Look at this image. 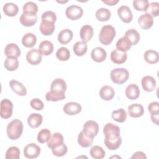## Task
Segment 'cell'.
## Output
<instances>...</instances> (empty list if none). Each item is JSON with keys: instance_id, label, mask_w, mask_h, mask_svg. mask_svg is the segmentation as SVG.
<instances>
[{"instance_id": "6da1fadb", "label": "cell", "mask_w": 159, "mask_h": 159, "mask_svg": "<svg viewBox=\"0 0 159 159\" xmlns=\"http://www.w3.org/2000/svg\"><path fill=\"white\" fill-rule=\"evenodd\" d=\"M23 123L19 119H14L11 121L7 126V135L8 137L15 140L18 139L22 135L23 132Z\"/></svg>"}, {"instance_id": "7a4b0ae2", "label": "cell", "mask_w": 159, "mask_h": 159, "mask_svg": "<svg viewBox=\"0 0 159 159\" xmlns=\"http://www.w3.org/2000/svg\"><path fill=\"white\" fill-rule=\"evenodd\" d=\"M116 34V30L112 25H105L101 29L99 34V40L102 44L108 45L113 41Z\"/></svg>"}, {"instance_id": "3957f363", "label": "cell", "mask_w": 159, "mask_h": 159, "mask_svg": "<svg viewBox=\"0 0 159 159\" xmlns=\"http://www.w3.org/2000/svg\"><path fill=\"white\" fill-rule=\"evenodd\" d=\"M110 77L113 83L117 84H122L128 80L129 73L125 68H117L111 71Z\"/></svg>"}, {"instance_id": "277c9868", "label": "cell", "mask_w": 159, "mask_h": 159, "mask_svg": "<svg viewBox=\"0 0 159 159\" xmlns=\"http://www.w3.org/2000/svg\"><path fill=\"white\" fill-rule=\"evenodd\" d=\"M120 128L112 123H107L103 128L105 139H115L120 137Z\"/></svg>"}, {"instance_id": "5b68a950", "label": "cell", "mask_w": 159, "mask_h": 159, "mask_svg": "<svg viewBox=\"0 0 159 159\" xmlns=\"http://www.w3.org/2000/svg\"><path fill=\"white\" fill-rule=\"evenodd\" d=\"M13 104L8 99L1 100L0 103V116L2 118L7 119L10 118L12 115Z\"/></svg>"}, {"instance_id": "8992f818", "label": "cell", "mask_w": 159, "mask_h": 159, "mask_svg": "<svg viewBox=\"0 0 159 159\" xmlns=\"http://www.w3.org/2000/svg\"><path fill=\"white\" fill-rule=\"evenodd\" d=\"M83 131L88 137L94 139L99 132L98 124L92 120H88L83 125Z\"/></svg>"}, {"instance_id": "52a82bcc", "label": "cell", "mask_w": 159, "mask_h": 159, "mask_svg": "<svg viewBox=\"0 0 159 159\" xmlns=\"http://www.w3.org/2000/svg\"><path fill=\"white\" fill-rule=\"evenodd\" d=\"M83 9L76 5H71L66 9L65 15L70 20H78L83 16Z\"/></svg>"}, {"instance_id": "ba28073f", "label": "cell", "mask_w": 159, "mask_h": 159, "mask_svg": "<svg viewBox=\"0 0 159 159\" xmlns=\"http://www.w3.org/2000/svg\"><path fill=\"white\" fill-rule=\"evenodd\" d=\"M40 150V148L39 145L35 143H30L24 148V155L27 158H35L39 156Z\"/></svg>"}, {"instance_id": "9c48e42d", "label": "cell", "mask_w": 159, "mask_h": 159, "mask_svg": "<svg viewBox=\"0 0 159 159\" xmlns=\"http://www.w3.org/2000/svg\"><path fill=\"white\" fill-rule=\"evenodd\" d=\"M26 60L32 65L39 64L42 60V55L37 48H32L29 50L26 54Z\"/></svg>"}, {"instance_id": "30bf717a", "label": "cell", "mask_w": 159, "mask_h": 159, "mask_svg": "<svg viewBox=\"0 0 159 159\" xmlns=\"http://www.w3.org/2000/svg\"><path fill=\"white\" fill-rule=\"evenodd\" d=\"M117 15L120 20L126 24L130 22L133 19V15L130 9L125 5H122L118 8Z\"/></svg>"}, {"instance_id": "8fae6325", "label": "cell", "mask_w": 159, "mask_h": 159, "mask_svg": "<svg viewBox=\"0 0 159 159\" xmlns=\"http://www.w3.org/2000/svg\"><path fill=\"white\" fill-rule=\"evenodd\" d=\"M81 106L76 102H69L66 103L63 107V112L69 116L78 114L81 111Z\"/></svg>"}, {"instance_id": "7c38bea8", "label": "cell", "mask_w": 159, "mask_h": 159, "mask_svg": "<svg viewBox=\"0 0 159 159\" xmlns=\"http://www.w3.org/2000/svg\"><path fill=\"white\" fill-rule=\"evenodd\" d=\"M127 54L126 52L120 51L117 49L113 50L111 53V60L116 64H122L126 61Z\"/></svg>"}, {"instance_id": "4fadbf2b", "label": "cell", "mask_w": 159, "mask_h": 159, "mask_svg": "<svg viewBox=\"0 0 159 159\" xmlns=\"http://www.w3.org/2000/svg\"><path fill=\"white\" fill-rule=\"evenodd\" d=\"M141 84L143 89L147 92L153 91L157 86L156 81L152 76L147 75L142 78L141 80Z\"/></svg>"}, {"instance_id": "5bb4252c", "label": "cell", "mask_w": 159, "mask_h": 159, "mask_svg": "<svg viewBox=\"0 0 159 159\" xmlns=\"http://www.w3.org/2000/svg\"><path fill=\"white\" fill-rule=\"evenodd\" d=\"M138 24L142 29H149L153 24V17L147 13L142 14L138 19Z\"/></svg>"}, {"instance_id": "9a60e30c", "label": "cell", "mask_w": 159, "mask_h": 159, "mask_svg": "<svg viewBox=\"0 0 159 159\" xmlns=\"http://www.w3.org/2000/svg\"><path fill=\"white\" fill-rule=\"evenodd\" d=\"M91 57L94 61L101 63L106 60L107 57V53L104 48L98 47L93 49L91 53Z\"/></svg>"}, {"instance_id": "2e32d148", "label": "cell", "mask_w": 159, "mask_h": 159, "mask_svg": "<svg viewBox=\"0 0 159 159\" xmlns=\"http://www.w3.org/2000/svg\"><path fill=\"white\" fill-rule=\"evenodd\" d=\"M9 86L15 93L20 96H24L27 94L26 88L22 83L16 80H12L9 81Z\"/></svg>"}, {"instance_id": "e0dca14e", "label": "cell", "mask_w": 159, "mask_h": 159, "mask_svg": "<svg viewBox=\"0 0 159 159\" xmlns=\"http://www.w3.org/2000/svg\"><path fill=\"white\" fill-rule=\"evenodd\" d=\"M4 53L7 57L17 58L20 55L21 52L17 44L10 43L6 46L4 48Z\"/></svg>"}, {"instance_id": "ac0fdd59", "label": "cell", "mask_w": 159, "mask_h": 159, "mask_svg": "<svg viewBox=\"0 0 159 159\" xmlns=\"http://www.w3.org/2000/svg\"><path fill=\"white\" fill-rule=\"evenodd\" d=\"M125 94L126 97L130 100L137 99L140 96L139 88L135 84H130L125 88Z\"/></svg>"}, {"instance_id": "d6986e66", "label": "cell", "mask_w": 159, "mask_h": 159, "mask_svg": "<svg viewBox=\"0 0 159 159\" xmlns=\"http://www.w3.org/2000/svg\"><path fill=\"white\" fill-rule=\"evenodd\" d=\"M94 34L93 28L89 25H83L80 31V38L82 41L86 43L89 42L93 37Z\"/></svg>"}, {"instance_id": "ffe728a7", "label": "cell", "mask_w": 159, "mask_h": 159, "mask_svg": "<svg viewBox=\"0 0 159 159\" xmlns=\"http://www.w3.org/2000/svg\"><path fill=\"white\" fill-rule=\"evenodd\" d=\"M99 96L104 101L111 100L115 95V91L112 87L109 85L103 86L99 90Z\"/></svg>"}, {"instance_id": "44dd1931", "label": "cell", "mask_w": 159, "mask_h": 159, "mask_svg": "<svg viewBox=\"0 0 159 159\" xmlns=\"http://www.w3.org/2000/svg\"><path fill=\"white\" fill-rule=\"evenodd\" d=\"M128 114L132 117H139L144 114V109L142 105L140 104H132L130 105L128 108Z\"/></svg>"}, {"instance_id": "7402d4cb", "label": "cell", "mask_w": 159, "mask_h": 159, "mask_svg": "<svg viewBox=\"0 0 159 159\" xmlns=\"http://www.w3.org/2000/svg\"><path fill=\"white\" fill-rule=\"evenodd\" d=\"M73 33L69 29H65L61 30L58 35V41L63 45L69 43L73 39Z\"/></svg>"}, {"instance_id": "603a6c76", "label": "cell", "mask_w": 159, "mask_h": 159, "mask_svg": "<svg viewBox=\"0 0 159 159\" xmlns=\"http://www.w3.org/2000/svg\"><path fill=\"white\" fill-rule=\"evenodd\" d=\"M55 23L49 21H43L42 20L40 24V32L45 36L52 35L55 30Z\"/></svg>"}, {"instance_id": "cb8c5ba5", "label": "cell", "mask_w": 159, "mask_h": 159, "mask_svg": "<svg viewBox=\"0 0 159 159\" xmlns=\"http://www.w3.org/2000/svg\"><path fill=\"white\" fill-rule=\"evenodd\" d=\"M43 117L38 113H32L30 114L27 119L28 125L33 129L39 127L42 123Z\"/></svg>"}, {"instance_id": "d4e9b609", "label": "cell", "mask_w": 159, "mask_h": 159, "mask_svg": "<svg viewBox=\"0 0 159 159\" xmlns=\"http://www.w3.org/2000/svg\"><path fill=\"white\" fill-rule=\"evenodd\" d=\"M63 142H64V139L61 134L59 132H55L51 136L50 139L47 142V146L48 148L52 149L64 143Z\"/></svg>"}, {"instance_id": "484cf974", "label": "cell", "mask_w": 159, "mask_h": 159, "mask_svg": "<svg viewBox=\"0 0 159 159\" xmlns=\"http://www.w3.org/2000/svg\"><path fill=\"white\" fill-rule=\"evenodd\" d=\"M38 17L37 16L27 15L22 13L20 17L19 20L20 24L25 27H32L37 22Z\"/></svg>"}, {"instance_id": "4316f807", "label": "cell", "mask_w": 159, "mask_h": 159, "mask_svg": "<svg viewBox=\"0 0 159 159\" xmlns=\"http://www.w3.org/2000/svg\"><path fill=\"white\" fill-rule=\"evenodd\" d=\"M53 45L48 40H43L40 42L39 46V50L42 55L45 56L50 55L53 51Z\"/></svg>"}, {"instance_id": "83f0119b", "label": "cell", "mask_w": 159, "mask_h": 159, "mask_svg": "<svg viewBox=\"0 0 159 159\" xmlns=\"http://www.w3.org/2000/svg\"><path fill=\"white\" fill-rule=\"evenodd\" d=\"M3 12L7 16L14 17L16 16L19 12V7L17 5L13 2H7L3 6Z\"/></svg>"}, {"instance_id": "f1b7e54d", "label": "cell", "mask_w": 159, "mask_h": 159, "mask_svg": "<svg viewBox=\"0 0 159 159\" xmlns=\"http://www.w3.org/2000/svg\"><path fill=\"white\" fill-rule=\"evenodd\" d=\"M65 93L50 90L47 92L45 95V99L47 101H53L56 102L58 101H62L65 98Z\"/></svg>"}, {"instance_id": "f546056e", "label": "cell", "mask_w": 159, "mask_h": 159, "mask_svg": "<svg viewBox=\"0 0 159 159\" xmlns=\"http://www.w3.org/2000/svg\"><path fill=\"white\" fill-rule=\"evenodd\" d=\"M132 43L125 36L120 38L116 42V49L126 52L130 50V48L132 47Z\"/></svg>"}, {"instance_id": "4dcf8cb0", "label": "cell", "mask_w": 159, "mask_h": 159, "mask_svg": "<svg viewBox=\"0 0 159 159\" xmlns=\"http://www.w3.org/2000/svg\"><path fill=\"white\" fill-rule=\"evenodd\" d=\"M50 90L65 93L66 90V84L61 78H56L51 83Z\"/></svg>"}, {"instance_id": "1f68e13d", "label": "cell", "mask_w": 159, "mask_h": 159, "mask_svg": "<svg viewBox=\"0 0 159 159\" xmlns=\"http://www.w3.org/2000/svg\"><path fill=\"white\" fill-rule=\"evenodd\" d=\"M37 42V37L32 33L25 34L22 39V45L27 48L33 47Z\"/></svg>"}, {"instance_id": "d6a6232c", "label": "cell", "mask_w": 159, "mask_h": 159, "mask_svg": "<svg viewBox=\"0 0 159 159\" xmlns=\"http://www.w3.org/2000/svg\"><path fill=\"white\" fill-rule=\"evenodd\" d=\"M144 60L149 64H155L158 61V53L153 50H147L143 55Z\"/></svg>"}, {"instance_id": "836d02e7", "label": "cell", "mask_w": 159, "mask_h": 159, "mask_svg": "<svg viewBox=\"0 0 159 159\" xmlns=\"http://www.w3.org/2000/svg\"><path fill=\"white\" fill-rule=\"evenodd\" d=\"M73 50L76 56L81 57L86 53L88 46L86 43L83 41H78L73 45Z\"/></svg>"}, {"instance_id": "e575fe53", "label": "cell", "mask_w": 159, "mask_h": 159, "mask_svg": "<svg viewBox=\"0 0 159 159\" xmlns=\"http://www.w3.org/2000/svg\"><path fill=\"white\" fill-rule=\"evenodd\" d=\"M23 13L27 15L37 16L38 12V6L37 4L34 2L29 1L24 4L23 6Z\"/></svg>"}, {"instance_id": "d590c367", "label": "cell", "mask_w": 159, "mask_h": 159, "mask_svg": "<svg viewBox=\"0 0 159 159\" xmlns=\"http://www.w3.org/2000/svg\"><path fill=\"white\" fill-rule=\"evenodd\" d=\"M93 138L88 137L83 131H81L78 136V143L80 144V146L82 147H89L92 145L93 143Z\"/></svg>"}, {"instance_id": "8d00e7d4", "label": "cell", "mask_w": 159, "mask_h": 159, "mask_svg": "<svg viewBox=\"0 0 159 159\" xmlns=\"http://www.w3.org/2000/svg\"><path fill=\"white\" fill-rule=\"evenodd\" d=\"M95 16L99 21L105 22L111 18V12L108 9L101 7L96 11Z\"/></svg>"}, {"instance_id": "74e56055", "label": "cell", "mask_w": 159, "mask_h": 159, "mask_svg": "<svg viewBox=\"0 0 159 159\" xmlns=\"http://www.w3.org/2000/svg\"><path fill=\"white\" fill-rule=\"evenodd\" d=\"M4 68L9 71H13L19 67V61L16 57H7L4 63Z\"/></svg>"}, {"instance_id": "f35d334b", "label": "cell", "mask_w": 159, "mask_h": 159, "mask_svg": "<svg viewBox=\"0 0 159 159\" xmlns=\"http://www.w3.org/2000/svg\"><path fill=\"white\" fill-rule=\"evenodd\" d=\"M132 43V45H136L140 40V36L139 33L134 29H130L127 30L124 35Z\"/></svg>"}, {"instance_id": "ab89813d", "label": "cell", "mask_w": 159, "mask_h": 159, "mask_svg": "<svg viewBox=\"0 0 159 159\" xmlns=\"http://www.w3.org/2000/svg\"><path fill=\"white\" fill-rule=\"evenodd\" d=\"M111 117L115 121L122 123L125 122L127 119V112L124 109L120 108L113 111L111 114Z\"/></svg>"}, {"instance_id": "60d3db41", "label": "cell", "mask_w": 159, "mask_h": 159, "mask_svg": "<svg viewBox=\"0 0 159 159\" xmlns=\"http://www.w3.org/2000/svg\"><path fill=\"white\" fill-rule=\"evenodd\" d=\"M104 144L106 147L110 150H117L121 145L122 138L119 137L115 139H104Z\"/></svg>"}, {"instance_id": "b9f144b4", "label": "cell", "mask_w": 159, "mask_h": 159, "mask_svg": "<svg viewBox=\"0 0 159 159\" xmlns=\"http://www.w3.org/2000/svg\"><path fill=\"white\" fill-rule=\"evenodd\" d=\"M89 153L91 157L95 159H102L106 155L104 150L98 145L93 146L90 149Z\"/></svg>"}, {"instance_id": "7bdbcfd3", "label": "cell", "mask_w": 159, "mask_h": 159, "mask_svg": "<svg viewBox=\"0 0 159 159\" xmlns=\"http://www.w3.org/2000/svg\"><path fill=\"white\" fill-rule=\"evenodd\" d=\"M51 136L52 135L50 130L48 129H42L38 133L37 140L40 143H44L49 140Z\"/></svg>"}, {"instance_id": "ee69618b", "label": "cell", "mask_w": 159, "mask_h": 159, "mask_svg": "<svg viewBox=\"0 0 159 159\" xmlns=\"http://www.w3.org/2000/svg\"><path fill=\"white\" fill-rule=\"evenodd\" d=\"M56 57L60 61H67L70 57V52L66 47H61L57 50Z\"/></svg>"}, {"instance_id": "f6af8a7d", "label": "cell", "mask_w": 159, "mask_h": 159, "mask_svg": "<svg viewBox=\"0 0 159 159\" xmlns=\"http://www.w3.org/2000/svg\"><path fill=\"white\" fill-rule=\"evenodd\" d=\"M5 158L6 159H19L20 158V150L19 148L15 146L9 147L6 152Z\"/></svg>"}, {"instance_id": "bcb514c9", "label": "cell", "mask_w": 159, "mask_h": 159, "mask_svg": "<svg viewBox=\"0 0 159 159\" xmlns=\"http://www.w3.org/2000/svg\"><path fill=\"white\" fill-rule=\"evenodd\" d=\"M134 8L138 11H146L149 2L148 0H134L132 2Z\"/></svg>"}, {"instance_id": "7dc6e473", "label": "cell", "mask_w": 159, "mask_h": 159, "mask_svg": "<svg viewBox=\"0 0 159 159\" xmlns=\"http://www.w3.org/2000/svg\"><path fill=\"white\" fill-rule=\"evenodd\" d=\"M52 152L55 156L57 157H63L68 152L67 146L64 143H61L53 148H52Z\"/></svg>"}, {"instance_id": "c3c4849f", "label": "cell", "mask_w": 159, "mask_h": 159, "mask_svg": "<svg viewBox=\"0 0 159 159\" xmlns=\"http://www.w3.org/2000/svg\"><path fill=\"white\" fill-rule=\"evenodd\" d=\"M152 17H157L159 12V4L157 2H152L149 3L148 7L145 11Z\"/></svg>"}, {"instance_id": "681fc988", "label": "cell", "mask_w": 159, "mask_h": 159, "mask_svg": "<svg viewBox=\"0 0 159 159\" xmlns=\"http://www.w3.org/2000/svg\"><path fill=\"white\" fill-rule=\"evenodd\" d=\"M41 19L43 21H49L55 23L57 20V16L55 12H53V11H47L42 14Z\"/></svg>"}, {"instance_id": "f907efd6", "label": "cell", "mask_w": 159, "mask_h": 159, "mask_svg": "<svg viewBox=\"0 0 159 159\" xmlns=\"http://www.w3.org/2000/svg\"><path fill=\"white\" fill-rule=\"evenodd\" d=\"M30 106L33 109H34L37 111H41L42 109H43V108L44 107L43 102L38 98H34V99H32L30 101Z\"/></svg>"}, {"instance_id": "816d5d0a", "label": "cell", "mask_w": 159, "mask_h": 159, "mask_svg": "<svg viewBox=\"0 0 159 159\" xmlns=\"http://www.w3.org/2000/svg\"><path fill=\"white\" fill-rule=\"evenodd\" d=\"M148 110L150 114L159 113V103L157 101L152 102L148 106Z\"/></svg>"}, {"instance_id": "f5cc1de1", "label": "cell", "mask_w": 159, "mask_h": 159, "mask_svg": "<svg viewBox=\"0 0 159 159\" xmlns=\"http://www.w3.org/2000/svg\"><path fill=\"white\" fill-rule=\"evenodd\" d=\"M130 158H143V159H146L147 157L145 155V154L140 151L139 152H136L135 153H134L133 154V155Z\"/></svg>"}, {"instance_id": "db71d44e", "label": "cell", "mask_w": 159, "mask_h": 159, "mask_svg": "<svg viewBox=\"0 0 159 159\" xmlns=\"http://www.w3.org/2000/svg\"><path fill=\"white\" fill-rule=\"evenodd\" d=\"M150 117H151L152 121L154 124H155L157 125H158V124H159V122H158V119H159V113H158V114H150Z\"/></svg>"}, {"instance_id": "11a10c76", "label": "cell", "mask_w": 159, "mask_h": 159, "mask_svg": "<svg viewBox=\"0 0 159 159\" xmlns=\"http://www.w3.org/2000/svg\"><path fill=\"white\" fill-rule=\"evenodd\" d=\"M119 0H107V1H102V2L108 6H114L116 4H117L119 2Z\"/></svg>"}, {"instance_id": "9f6ffc18", "label": "cell", "mask_w": 159, "mask_h": 159, "mask_svg": "<svg viewBox=\"0 0 159 159\" xmlns=\"http://www.w3.org/2000/svg\"><path fill=\"white\" fill-rule=\"evenodd\" d=\"M110 158H121V157H119V156H116H116H112V157H111Z\"/></svg>"}]
</instances>
